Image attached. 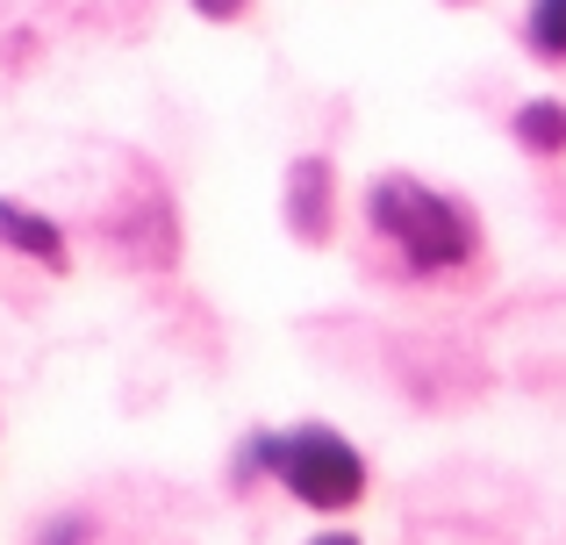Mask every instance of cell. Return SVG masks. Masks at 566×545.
<instances>
[{"label": "cell", "instance_id": "6da1fadb", "mask_svg": "<svg viewBox=\"0 0 566 545\" xmlns=\"http://www.w3.org/2000/svg\"><path fill=\"white\" fill-rule=\"evenodd\" d=\"M251 481H273L280 495H294V503L316 510V517H345V510L366 503L374 467H366V452L352 446L337 423H287V431H251L244 446H237L230 489L244 495Z\"/></svg>", "mask_w": 566, "mask_h": 545}, {"label": "cell", "instance_id": "7a4b0ae2", "mask_svg": "<svg viewBox=\"0 0 566 545\" xmlns=\"http://www.w3.org/2000/svg\"><path fill=\"white\" fill-rule=\"evenodd\" d=\"M366 223L401 259L409 280H438V273H459V266L481 259V216L459 195L423 187L416 172H380L366 187Z\"/></svg>", "mask_w": 566, "mask_h": 545}, {"label": "cell", "instance_id": "3957f363", "mask_svg": "<svg viewBox=\"0 0 566 545\" xmlns=\"http://www.w3.org/2000/svg\"><path fill=\"white\" fill-rule=\"evenodd\" d=\"M280 223L302 244H323L337 230V166L323 151H302L280 180Z\"/></svg>", "mask_w": 566, "mask_h": 545}, {"label": "cell", "instance_id": "277c9868", "mask_svg": "<svg viewBox=\"0 0 566 545\" xmlns=\"http://www.w3.org/2000/svg\"><path fill=\"white\" fill-rule=\"evenodd\" d=\"M0 252L36 259V266H51V273H65V266H72L65 230H57L43 209H29V201H8V195H0Z\"/></svg>", "mask_w": 566, "mask_h": 545}, {"label": "cell", "instance_id": "5b68a950", "mask_svg": "<svg viewBox=\"0 0 566 545\" xmlns=\"http://www.w3.org/2000/svg\"><path fill=\"white\" fill-rule=\"evenodd\" d=\"M510 137L524 144L531 158H559L566 151V101H524L510 115Z\"/></svg>", "mask_w": 566, "mask_h": 545}, {"label": "cell", "instance_id": "8992f818", "mask_svg": "<svg viewBox=\"0 0 566 545\" xmlns=\"http://www.w3.org/2000/svg\"><path fill=\"white\" fill-rule=\"evenodd\" d=\"M524 43L538 57H553V65H566V0H531L524 8Z\"/></svg>", "mask_w": 566, "mask_h": 545}, {"label": "cell", "instance_id": "52a82bcc", "mask_svg": "<svg viewBox=\"0 0 566 545\" xmlns=\"http://www.w3.org/2000/svg\"><path fill=\"white\" fill-rule=\"evenodd\" d=\"M29 545H94V517H86V510H57V517L36 524Z\"/></svg>", "mask_w": 566, "mask_h": 545}, {"label": "cell", "instance_id": "ba28073f", "mask_svg": "<svg viewBox=\"0 0 566 545\" xmlns=\"http://www.w3.org/2000/svg\"><path fill=\"white\" fill-rule=\"evenodd\" d=\"M193 14H201V22H244L251 14V0H187Z\"/></svg>", "mask_w": 566, "mask_h": 545}, {"label": "cell", "instance_id": "9c48e42d", "mask_svg": "<svg viewBox=\"0 0 566 545\" xmlns=\"http://www.w3.org/2000/svg\"><path fill=\"white\" fill-rule=\"evenodd\" d=\"M308 545H366V538H359V532H316Z\"/></svg>", "mask_w": 566, "mask_h": 545}]
</instances>
